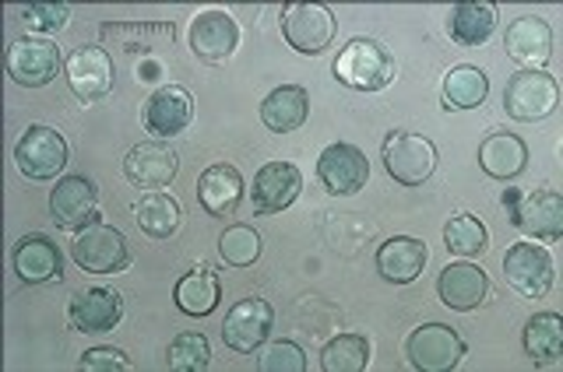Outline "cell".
I'll use <instances>...</instances> for the list:
<instances>
[{"instance_id":"f546056e","label":"cell","mask_w":563,"mask_h":372,"mask_svg":"<svg viewBox=\"0 0 563 372\" xmlns=\"http://www.w3.org/2000/svg\"><path fill=\"white\" fill-rule=\"evenodd\" d=\"M489 95V75L483 67L457 64L444 75V110H479Z\"/></svg>"},{"instance_id":"74e56055","label":"cell","mask_w":563,"mask_h":372,"mask_svg":"<svg viewBox=\"0 0 563 372\" xmlns=\"http://www.w3.org/2000/svg\"><path fill=\"white\" fill-rule=\"evenodd\" d=\"M22 18H25V25H29L32 32L57 35V32H64L67 22H70V4H29V8L22 11Z\"/></svg>"},{"instance_id":"4dcf8cb0","label":"cell","mask_w":563,"mask_h":372,"mask_svg":"<svg viewBox=\"0 0 563 372\" xmlns=\"http://www.w3.org/2000/svg\"><path fill=\"white\" fill-rule=\"evenodd\" d=\"M563 351V320L560 313H536L525 324V356L539 365H556Z\"/></svg>"},{"instance_id":"8fae6325","label":"cell","mask_w":563,"mask_h":372,"mask_svg":"<svg viewBox=\"0 0 563 372\" xmlns=\"http://www.w3.org/2000/svg\"><path fill=\"white\" fill-rule=\"evenodd\" d=\"M49 215L57 228L81 233V228L99 222V190L88 176H64L49 193Z\"/></svg>"},{"instance_id":"9a60e30c","label":"cell","mask_w":563,"mask_h":372,"mask_svg":"<svg viewBox=\"0 0 563 372\" xmlns=\"http://www.w3.org/2000/svg\"><path fill=\"white\" fill-rule=\"evenodd\" d=\"M504 46L507 57L521 64V70H545V64L553 57V29L545 18L521 14L507 25Z\"/></svg>"},{"instance_id":"ffe728a7","label":"cell","mask_w":563,"mask_h":372,"mask_svg":"<svg viewBox=\"0 0 563 372\" xmlns=\"http://www.w3.org/2000/svg\"><path fill=\"white\" fill-rule=\"evenodd\" d=\"M99 40L106 46H113L128 57H145L163 46H173L176 40V25L173 22H102L99 25Z\"/></svg>"},{"instance_id":"6da1fadb","label":"cell","mask_w":563,"mask_h":372,"mask_svg":"<svg viewBox=\"0 0 563 372\" xmlns=\"http://www.w3.org/2000/svg\"><path fill=\"white\" fill-rule=\"evenodd\" d=\"M334 78H339L352 92H380L395 81L398 64L395 53L387 49L377 40H352L349 46H342V53L334 57Z\"/></svg>"},{"instance_id":"484cf974","label":"cell","mask_w":563,"mask_h":372,"mask_svg":"<svg viewBox=\"0 0 563 372\" xmlns=\"http://www.w3.org/2000/svg\"><path fill=\"white\" fill-rule=\"evenodd\" d=\"M310 116V92L303 84H282L261 102V120L264 127L275 134H292L307 123Z\"/></svg>"},{"instance_id":"d590c367","label":"cell","mask_w":563,"mask_h":372,"mask_svg":"<svg viewBox=\"0 0 563 372\" xmlns=\"http://www.w3.org/2000/svg\"><path fill=\"white\" fill-rule=\"evenodd\" d=\"M219 257L229 263V268H251V263L261 257V236L251 225H229L219 236Z\"/></svg>"},{"instance_id":"e0dca14e","label":"cell","mask_w":563,"mask_h":372,"mask_svg":"<svg viewBox=\"0 0 563 372\" xmlns=\"http://www.w3.org/2000/svg\"><path fill=\"white\" fill-rule=\"evenodd\" d=\"M240 46V25L225 11H201L190 25V49L205 64H222Z\"/></svg>"},{"instance_id":"d6986e66","label":"cell","mask_w":563,"mask_h":372,"mask_svg":"<svg viewBox=\"0 0 563 372\" xmlns=\"http://www.w3.org/2000/svg\"><path fill=\"white\" fill-rule=\"evenodd\" d=\"M123 320V295L113 289L78 292L67 306V324L78 334H106Z\"/></svg>"},{"instance_id":"d4e9b609","label":"cell","mask_w":563,"mask_h":372,"mask_svg":"<svg viewBox=\"0 0 563 372\" xmlns=\"http://www.w3.org/2000/svg\"><path fill=\"white\" fill-rule=\"evenodd\" d=\"M427 260H430V250L422 239L391 236L387 243H380V250H377V271L384 281H391V285H409V281L422 274Z\"/></svg>"},{"instance_id":"cb8c5ba5","label":"cell","mask_w":563,"mask_h":372,"mask_svg":"<svg viewBox=\"0 0 563 372\" xmlns=\"http://www.w3.org/2000/svg\"><path fill=\"white\" fill-rule=\"evenodd\" d=\"M198 201L211 218H229L236 215L243 201V176L236 166L216 162L198 176Z\"/></svg>"},{"instance_id":"e575fe53","label":"cell","mask_w":563,"mask_h":372,"mask_svg":"<svg viewBox=\"0 0 563 372\" xmlns=\"http://www.w3.org/2000/svg\"><path fill=\"white\" fill-rule=\"evenodd\" d=\"M166 365L173 372H205L211 365V345L205 334L198 330H187V334H176L169 341L166 351Z\"/></svg>"},{"instance_id":"30bf717a","label":"cell","mask_w":563,"mask_h":372,"mask_svg":"<svg viewBox=\"0 0 563 372\" xmlns=\"http://www.w3.org/2000/svg\"><path fill=\"white\" fill-rule=\"evenodd\" d=\"M275 327V309L268 298H240V303L225 313L222 324V341L225 348H233L236 356H254V351L268 341V334Z\"/></svg>"},{"instance_id":"7a4b0ae2","label":"cell","mask_w":563,"mask_h":372,"mask_svg":"<svg viewBox=\"0 0 563 372\" xmlns=\"http://www.w3.org/2000/svg\"><path fill=\"white\" fill-rule=\"evenodd\" d=\"M384 169L401 187H422L437 172V148L430 137L412 131H391L384 137Z\"/></svg>"},{"instance_id":"f35d334b","label":"cell","mask_w":563,"mask_h":372,"mask_svg":"<svg viewBox=\"0 0 563 372\" xmlns=\"http://www.w3.org/2000/svg\"><path fill=\"white\" fill-rule=\"evenodd\" d=\"M81 369H88V372H128L131 359L123 356L120 348H92L81 356Z\"/></svg>"},{"instance_id":"2e32d148","label":"cell","mask_w":563,"mask_h":372,"mask_svg":"<svg viewBox=\"0 0 563 372\" xmlns=\"http://www.w3.org/2000/svg\"><path fill=\"white\" fill-rule=\"evenodd\" d=\"M176 169H180V155H176L163 140H145V145H134L123 158V176L128 183L137 190H163L173 183Z\"/></svg>"},{"instance_id":"8d00e7d4","label":"cell","mask_w":563,"mask_h":372,"mask_svg":"<svg viewBox=\"0 0 563 372\" xmlns=\"http://www.w3.org/2000/svg\"><path fill=\"white\" fill-rule=\"evenodd\" d=\"M261 372H303L307 369V356L303 348L296 341H272L261 348V359H257Z\"/></svg>"},{"instance_id":"83f0119b","label":"cell","mask_w":563,"mask_h":372,"mask_svg":"<svg viewBox=\"0 0 563 372\" xmlns=\"http://www.w3.org/2000/svg\"><path fill=\"white\" fill-rule=\"evenodd\" d=\"M448 32L457 46H483L497 32V4L489 0H465L448 14Z\"/></svg>"},{"instance_id":"1f68e13d","label":"cell","mask_w":563,"mask_h":372,"mask_svg":"<svg viewBox=\"0 0 563 372\" xmlns=\"http://www.w3.org/2000/svg\"><path fill=\"white\" fill-rule=\"evenodd\" d=\"M176 306H180L187 316H208L219 309V274L208 271V268H198L184 274L176 281Z\"/></svg>"},{"instance_id":"ba28073f","label":"cell","mask_w":563,"mask_h":372,"mask_svg":"<svg viewBox=\"0 0 563 372\" xmlns=\"http://www.w3.org/2000/svg\"><path fill=\"white\" fill-rule=\"evenodd\" d=\"M282 35L296 53L317 57L324 53L334 35H339V18H334L324 4H286L282 8Z\"/></svg>"},{"instance_id":"7402d4cb","label":"cell","mask_w":563,"mask_h":372,"mask_svg":"<svg viewBox=\"0 0 563 372\" xmlns=\"http://www.w3.org/2000/svg\"><path fill=\"white\" fill-rule=\"evenodd\" d=\"M437 295L448 309L472 313L486 303L489 295V278L475 263H448L437 278Z\"/></svg>"},{"instance_id":"ac0fdd59","label":"cell","mask_w":563,"mask_h":372,"mask_svg":"<svg viewBox=\"0 0 563 372\" xmlns=\"http://www.w3.org/2000/svg\"><path fill=\"white\" fill-rule=\"evenodd\" d=\"M299 190H303V172L292 162H268L254 176V215H282L289 204H296Z\"/></svg>"},{"instance_id":"9c48e42d","label":"cell","mask_w":563,"mask_h":372,"mask_svg":"<svg viewBox=\"0 0 563 372\" xmlns=\"http://www.w3.org/2000/svg\"><path fill=\"white\" fill-rule=\"evenodd\" d=\"M64 67L60 46L43 35H22L8 49V75L22 88H43L49 81H57Z\"/></svg>"},{"instance_id":"7c38bea8","label":"cell","mask_w":563,"mask_h":372,"mask_svg":"<svg viewBox=\"0 0 563 372\" xmlns=\"http://www.w3.org/2000/svg\"><path fill=\"white\" fill-rule=\"evenodd\" d=\"M317 180L334 198H352V193H360L366 187L369 162L356 145L339 140V145H328L321 158H317Z\"/></svg>"},{"instance_id":"f1b7e54d","label":"cell","mask_w":563,"mask_h":372,"mask_svg":"<svg viewBox=\"0 0 563 372\" xmlns=\"http://www.w3.org/2000/svg\"><path fill=\"white\" fill-rule=\"evenodd\" d=\"M131 211H134L137 228L152 239H173L176 233H180L184 211H180V204H176V198H169V193H163V190L145 193V198H141Z\"/></svg>"},{"instance_id":"836d02e7","label":"cell","mask_w":563,"mask_h":372,"mask_svg":"<svg viewBox=\"0 0 563 372\" xmlns=\"http://www.w3.org/2000/svg\"><path fill=\"white\" fill-rule=\"evenodd\" d=\"M444 246L457 257H479L486 253L489 246V236H486V225L475 218V215H454L448 225H444Z\"/></svg>"},{"instance_id":"4316f807","label":"cell","mask_w":563,"mask_h":372,"mask_svg":"<svg viewBox=\"0 0 563 372\" xmlns=\"http://www.w3.org/2000/svg\"><path fill=\"white\" fill-rule=\"evenodd\" d=\"M479 166L486 176L493 180H515L528 169V148L518 134H507V131H497L489 134L483 145H479Z\"/></svg>"},{"instance_id":"4fadbf2b","label":"cell","mask_w":563,"mask_h":372,"mask_svg":"<svg viewBox=\"0 0 563 372\" xmlns=\"http://www.w3.org/2000/svg\"><path fill=\"white\" fill-rule=\"evenodd\" d=\"M528 239L539 243H556L563 236V198L556 190H532L521 193L518 204L507 211Z\"/></svg>"},{"instance_id":"d6a6232c","label":"cell","mask_w":563,"mask_h":372,"mask_svg":"<svg viewBox=\"0 0 563 372\" xmlns=\"http://www.w3.org/2000/svg\"><path fill=\"white\" fill-rule=\"evenodd\" d=\"M369 365V341L363 334H339L321 351L324 372H363Z\"/></svg>"},{"instance_id":"3957f363","label":"cell","mask_w":563,"mask_h":372,"mask_svg":"<svg viewBox=\"0 0 563 372\" xmlns=\"http://www.w3.org/2000/svg\"><path fill=\"white\" fill-rule=\"evenodd\" d=\"M70 257L88 274H123L131 268V246L113 225H88L70 243Z\"/></svg>"},{"instance_id":"5bb4252c","label":"cell","mask_w":563,"mask_h":372,"mask_svg":"<svg viewBox=\"0 0 563 372\" xmlns=\"http://www.w3.org/2000/svg\"><path fill=\"white\" fill-rule=\"evenodd\" d=\"M70 92L81 102H99L113 92V60L102 46H78L64 64Z\"/></svg>"},{"instance_id":"ab89813d","label":"cell","mask_w":563,"mask_h":372,"mask_svg":"<svg viewBox=\"0 0 563 372\" xmlns=\"http://www.w3.org/2000/svg\"><path fill=\"white\" fill-rule=\"evenodd\" d=\"M137 78H141V81H155V78H158V67H155V64H148L145 70H141Z\"/></svg>"},{"instance_id":"8992f818","label":"cell","mask_w":563,"mask_h":372,"mask_svg":"<svg viewBox=\"0 0 563 372\" xmlns=\"http://www.w3.org/2000/svg\"><path fill=\"white\" fill-rule=\"evenodd\" d=\"M504 274H507V285L518 295L542 298V295H550L556 281V263L542 243H515L504 253Z\"/></svg>"},{"instance_id":"5b68a950","label":"cell","mask_w":563,"mask_h":372,"mask_svg":"<svg viewBox=\"0 0 563 372\" xmlns=\"http://www.w3.org/2000/svg\"><path fill=\"white\" fill-rule=\"evenodd\" d=\"M465 338L448 324H422L405 341V356L419 372H451L465 359Z\"/></svg>"},{"instance_id":"603a6c76","label":"cell","mask_w":563,"mask_h":372,"mask_svg":"<svg viewBox=\"0 0 563 372\" xmlns=\"http://www.w3.org/2000/svg\"><path fill=\"white\" fill-rule=\"evenodd\" d=\"M14 271L25 285H49V281H60L64 278V257L57 250V243L43 233H32L25 239H18Z\"/></svg>"},{"instance_id":"44dd1931","label":"cell","mask_w":563,"mask_h":372,"mask_svg":"<svg viewBox=\"0 0 563 372\" xmlns=\"http://www.w3.org/2000/svg\"><path fill=\"white\" fill-rule=\"evenodd\" d=\"M194 120V99L184 84H163L152 92L145 105V131L152 137H176L190 127Z\"/></svg>"},{"instance_id":"277c9868","label":"cell","mask_w":563,"mask_h":372,"mask_svg":"<svg viewBox=\"0 0 563 372\" xmlns=\"http://www.w3.org/2000/svg\"><path fill=\"white\" fill-rule=\"evenodd\" d=\"M67 158H70V151H67L64 134L57 127H46V123L29 127L14 148L18 169H22V176H29V180H35V183L57 180L67 166Z\"/></svg>"},{"instance_id":"52a82bcc","label":"cell","mask_w":563,"mask_h":372,"mask_svg":"<svg viewBox=\"0 0 563 372\" xmlns=\"http://www.w3.org/2000/svg\"><path fill=\"white\" fill-rule=\"evenodd\" d=\"M556 102H560L556 78L545 75V70H518L504 88V110L510 120L521 123L545 120L556 110Z\"/></svg>"}]
</instances>
